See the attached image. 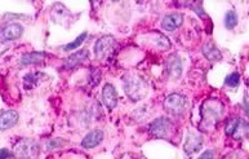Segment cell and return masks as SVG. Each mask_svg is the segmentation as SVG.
<instances>
[{
    "label": "cell",
    "instance_id": "1",
    "mask_svg": "<svg viewBox=\"0 0 249 159\" xmlns=\"http://www.w3.org/2000/svg\"><path fill=\"white\" fill-rule=\"evenodd\" d=\"M123 88L126 96L132 101H141L147 95V83L141 75L136 73H128L123 77Z\"/></svg>",
    "mask_w": 249,
    "mask_h": 159
},
{
    "label": "cell",
    "instance_id": "2",
    "mask_svg": "<svg viewBox=\"0 0 249 159\" xmlns=\"http://www.w3.org/2000/svg\"><path fill=\"white\" fill-rule=\"evenodd\" d=\"M223 104L218 100H207L201 106V127L204 130H211L216 127L219 119L222 118Z\"/></svg>",
    "mask_w": 249,
    "mask_h": 159
},
{
    "label": "cell",
    "instance_id": "3",
    "mask_svg": "<svg viewBox=\"0 0 249 159\" xmlns=\"http://www.w3.org/2000/svg\"><path fill=\"white\" fill-rule=\"evenodd\" d=\"M12 156L15 159H39L40 148L35 140L19 139L12 149Z\"/></svg>",
    "mask_w": 249,
    "mask_h": 159
},
{
    "label": "cell",
    "instance_id": "4",
    "mask_svg": "<svg viewBox=\"0 0 249 159\" xmlns=\"http://www.w3.org/2000/svg\"><path fill=\"white\" fill-rule=\"evenodd\" d=\"M149 132L156 139H164V140H171L175 136L176 126L171 119L167 117H160L155 119L149 126Z\"/></svg>",
    "mask_w": 249,
    "mask_h": 159
},
{
    "label": "cell",
    "instance_id": "5",
    "mask_svg": "<svg viewBox=\"0 0 249 159\" xmlns=\"http://www.w3.org/2000/svg\"><path fill=\"white\" fill-rule=\"evenodd\" d=\"M164 109L168 114L175 117H182L189 110V99L179 93H172L164 100Z\"/></svg>",
    "mask_w": 249,
    "mask_h": 159
},
{
    "label": "cell",
    "instance_id": "6",
    "mask_svg": "<svg viewBox=\"0 0 249 159\" xmlns=\"http://www.w3.org/2000/svg\"><path fill=\"white\" fill-rule=\"evenodd\" d=\"M116 43L115 38L111 35H106V37L100 38L94 44V55L101 61H106V60L111 59L116 51Z\"/></svg>",
    "mask_w": 249,
    "mask_h": 159
},
{
    "label": "cell",
    "instance_id": "7",
    "mask_svg": "<svg viewBox=\"0 0 249 159\" xmlns=\"http://www.w3.org/2000/svg\"><path fill=\"white\" fill-rule=\"evenodd\" d=\"M51 15H52L53 22L58 23L63 27H70L71 23L74 22V15L62 3L53 4L51 8Z\"/></svg>",
    "mask_w": 249,
    "mask_h": 159
},
{
    "label": "cell",
    "instance_id": "8",
    "mask_svg": "<svg viewBox=\"0 0 249 159\" xmlns=\"http://www.w3.org/2000/svg\"><path fill=\"white\" fill-rule=\"evenodd\" d=\"M225 132L227 136H232L235 139H243L248 135V123L239 117H232L227 120Z\"/></svg>",
    "mask_w": 249,
    "mask_h": 159
},
{
    "label": "cell",
    "instance_id": "9",
    "mask_svg": "<svg viewBox=\"0 0 249 159\" xmlns=\"http://www.w3.org/2000/svg\"><path fill=\"white\" fill-rule=\"evenodd\" d=\"M23 26L19 23L11 22L0 27V43H7L22 37Z\"/></svg>",
    "mask_w": 249,
    "mask_h": 159
},
{
    "label": "cell",
    "instance_id": "10",
    "mask_svg": "<svg viewBox=\"0 0 249 159\" xmlns=\"http://www.w3.org/2000/svg\"><path fill=\"white\" fill-rule=\"evenodd\" d=\"M165 71L169 78L172 79H178L182 74V62L179 59L178 55H169L165 61Z\"/></svg>",
    "mask_w": 249,
    "mask_h": 159
},
{
    "label": "cell",
    "instance_id": "11",
    "mask_svg": "<svg viewBox=\"0 0 249 159\" xmlns=\"http://www.w3.org/2000/svg\"><path fill=\"white\" fill-rule=\"evenodd\" d=\"M89 60V52L88 49H80L78 52H74L63 61V67L67 70H72L75 67L80 66L83 63Z\"/></svg>",
    "mask_w": 249,
    "mask_h": 159
},
{
    "label": "cell",
    "instance_id": "12",
    "mask_svg": "<svg viewBox=\"0 0 249 159\" xmlns=\"http://www.w3.org/2000/svg\"><path fill=\"white\" fill-rule=\"evenodd\" d=\"M102 101L108 110H114L118 105V93L111 83H106L102 88Z\"/></svg>",
    "mask_w": 249,
    "mask_h": 159
},
{
    "label": "cell",
    "instance_id": "13",
    "mask_svg": "<svg viewBox=\"0 0 249 159\" xmlns=\"http://www.w3.org/2000/svg\"><path fill=\"white\" fill-rule=\"evenodd\" d=\"M203 146V136L200 133L190 131L186 136V142H185V153L186 154H194L199 152Z\"/></svg>",
    "mask_w": 249,
    "mask_h": 159
},
{
    "label": "cell",
    "instance_id": "14",
    "mask_svg": "<svg viewBox=\"0 0 249 159\" xmlns=\"http://www.w3.org/2000/svg\"><path fill=\"white\" fill-rule=\"evenodd\" d=\"M18 122V113L15 110H7L0 113V131L9 130Z\"/></svg>",
    "mask_w": 249,
    "mask_h": 159
},
{
    "label": "cell",
    "instance_id": "15",
    "mask_svg": "<svg viewBox=\"0 0 249 159\" xmlns=\"http://www.w3.org/2000/svg\"><path fill=\"white\" fill-rule=\"evenodd\" d=\"M183 23V16L181 13H171L167 15L161 21V27L165 31H175Z\"/></svg>",
    "mask_w": 249,
    "mask_h": 159
},
{
    "label": "cell",
    "instance_id": "16",
    "mask_svg": "<svg viewBox=\"0 0 249 159\" xmlns=\"http://www.w3.org/2000/svg\"><path fill=\"white\" fill-rule=\"evenodd\" d=\"M104 137H105V133L101 130L90 131V132L82 140V146L86 149L96 148V146H98V145L102 142Z\"/></svg>",
    "mask_w": 249,
    "mask_h": 159
},
{
    "label": "cell",
    "instance_id": "17",
    "mask_svg": "<svg viewBox=\"0 0 249 159\" xmlns=\"http://www.w3.org/2000/svg\"><path fill=\"white\" fill-rule=\"evenodd\" d=\"M47 57L45 52H29L21 57V65L22 66H29V65H37L41 63Z\"/></svg>",
    "mask_w": 249,
    "mask_h": 159
},
{
    "label": "cell",
    "instance_id": "18",
    "mask_svg": "<svg viewBox=\"0 0 249 159\" xmlns=\"http://www.w3.org/2000/svg\"><path fill=\"white\" fill-rule=\"evenodd\" d=\"M201 52H203V55L205 56V59L209 60L211 62H217V61H219V60H222L221 51H219L216 45L213 44V43H207V44L203 45Z\"/></svg>",
    "mask_w": 249,
    "mask_h": 159
},
{
    "label": "cell",
    "instance_id": "19",
    "mask_svg": "<svg viewBox=\"0 0 249 159\" xmlns=\"http://www.w3.org/2000/svg\"><path fill=\"white\" fill-rule=\"evenodd\" d=\"M44 75L41 74V73H30V74H27L25 78H23V84H25V88L26 89H31L34 88L35 85L41 80Z\"/></svg>",
    "mask_w": 249,
    "mask_h": 159
},
{
    "label": "cell",
    "instance_id": "20",
    "mask_svg": "<svg viewBox=\"0 0 249 159\" xmlns=\"http://www.w3.org/2000/svg\"><path fill=\"white\" fill-rule=\"evenodd\" d=\"M238 22H239V19H238V15H236V12L232 11V9L227 12L226 16H225V26H226V29L232 30L234 27H236Z\"/></svg>",
    "mask_w": 249,
    "mask_h": 159
},
{
    "label": "cell",
    "instance_id": "21",
    "mask_svg": "<svg viewBox=\"0 0 249 159\" xmlns=\"http://www.w3.org/2000/svg\"><path fill=\"white\" fill-rule=\"evenodd\" d=\"M87 35H88V34H87L86 31H84V33H82L78 38H76V39H75L74 41H71V43H69V44L65 45V47H63V51H67V52H69V51H74V49H76L78 47H80V45L83 44V41L86 40Z\"/></svg>",
    "mask_w": 249,
    "mask_h": 159
},
{
    "label": "cell",
    "instance_id": "22",
    "mask_svg": "<svg viewBox=\"0 0 249 159\" xmlns=\"http://www.w3.org/2000/svg\"><path fill=\"white\" fill-rule=\"evenodd\" d=\"M240 79H242V77H240V74H239L238 71H235V73H231L229 77H226V80H225V84L229 85V87H238L239 84H240Z\"/></svg>",
    "mask_w": 249,
    "mask_h": 159
},
{
    "label": "cell",
    "instance_id": "23",
    "mask_svg": "<svg viewBox=\"0 0 249 159\" xmlns=\"http://www.w3.org/2000/svg\"><path fill=\"white\" fill-rule=\"evenodd\" d=\"M101 77H102V74H101L100 69H97V67H92V69H90V73H89L90 85H93V87L98 85V83L101 81Z\"/></svg>",
    "mask_w": 249,
    "mask_h": 159
},
{
    "label": "cell",
    "instance_id": "24",
    "mask_svg": "<svg viewBox=\"0 0 249 159\" xmlns=\"http://www.w3.org/2000/svg\"><path fill=\"white\" fill-rule=\"evenodd\" d=\"M65 144V141L61 140V139H54V140H51L47 145V148L48 150H52V149H56V148H61L62 145Z\"/></svg>",
    "mask_w": 249,
    "mask_h": 159
},
{
    "label": "cell",
    "instance_id": "25",
    "mask_svg": "<svg viewBox=\"0 0 249 159\" xmlns=\"http://www.w3.org/2000/svg\"><path fill=\"white\" fill-rule=\"evenodd\" d=\"M223 159H246L240 153H229L223 157Z\"/></svg>",
    "mask_w": 249,
    "mask_h": 159
},
{
    "label": "cell",
    "instance_id": "26",
    "mask_svg": "<svg viewBox=\"0 0 249 159\" xmlns=\"http://www.w3.org/2000/svg\"><path fill=\"white\" fill-rule=\"evenodd\" d=\"M12 156V153L8 149H0V159H8Z\"/></svg>",
    "mask_w": 249,
    "mask_h": 159
},
{
    "label": "cell",
    "instance_id": "27",
    "mask_svg": "<svg viewBox=\"0 0 249 159\" xmlns=\"http://www.w3.org/2000/svg\"><path fill=\"white\" fill-rule=\"evenodd\" d=\"M194 11L196 12L197 15L200 16V17H204L205 16V12L203 11V8H201V3H199V7L195 4V5H194Z\"/></svg>",
    "mask_w": 249,
    "mask_h": 159
},
{
    "label": "cell",
    "instance_id": "28",
    "mask_svg": "<svg viewBox=\"0 0 249 159\" xmlns=\"http://www.w3.org/2000/svg\"><path fill=\"white\" fill-rule=\"evenodd\" d=\"M197 159H213V152L212 150H207V152L203 153Z\"/></svg>",
    "mask_w": 249,
    "mask_h": 159
}]
</instances>
